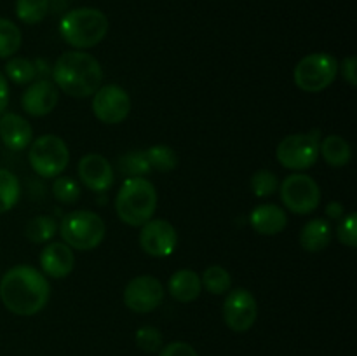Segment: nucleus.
Listing matches in <instances>:
<instances>
[{
    "instance_id": "nucleus-1",
    "label": "nucleus",
    "mask_w": 357,
    "mask_h": 356,
    "mask_svg": "<svg viewBox=\"0 0 357 356\" xmlns=\"http://www.w3.org/2000/svg\"><path fill=\"white\" fill-rule=\"evenodd\" d=\"M51 285L44 272L31 265H14L0 279V300L17 316H33L49 302Z\"/></svg>"
},
{
    "instance_id": "nucleus-2",
    "label": "nucleus",
    "mask_w": 357,
    "mask_h": 356,
    "mask_svg": "<svg viewBox=\"0 0 357 356\" xmlns=\"http://www.w3.org/2000/svg\"><path fill=\"white\" fill-rule=\"evenodd\" d=\"M52 82L72 98L93 96L103 82V68L89 52L66 51L52 66Z\"/></svg>"
},
{
    "instance_id": "nucleus-3",
    "label": "nucleus",
    "mask_w": 357,
    "mask_h": 356,
    "mask_svg": "<svg viewBox=\"0 0 357 356\" xmlns=\"http://www.w3.org/2000/svg\"><path fill=\"white\" fill-rule=\"evenodd\" d=\"M157 208V191L150 180L131 177L121 185L115 198L119 218L131 227H142L152 220Z\"/></svg>"
},
{
    "instance_id": "nucleus-4",
    "label": "nucleus",
    "mask_w": 357,
    "mask_h": 356,
    "mask_svg": "<svg viewBox=\"0 0 357 356\" xmlns=\"http://www.w3.org/2000/svg\"><path fill=\"white\" fill-rule=\"evenodd\" d=\"M59 34L72 47L84 51L100 44L108 34V17L103 10L94 7L72 9L61 17Z\"/></svg>"
},
{
    "instance_id": "nucleus-5",
    "label": "nucleus",
    "mask_w": 357,
    "mask_h": 356,
    "mask_svg": "<svg viewBox=\"0 0 357 356\" xmlns=\"http://www.w3.org/2000/svg\"><path fill=\"white\" fill-rule=\"evenodd\" d=\"M63 243L80 251H89L100 246L107 236V223L98 213L89 209H75L66 213L59 223Z\"/></svg>"
},
{
    "instance_id": "nucleus-6",
    "label": "nucleus",
    "mask_w": 357,
    "mask_h": 356,
    "mask_svg": "<svg viewBox=\"0 0 357 356\" xmlns=\"http://www.w3.org/2000/svg\"><path fill=\"white\" fill-rule=\"evenodd\" d=\"M28 161L38 177L56 178L68 166L70 150L65 140L59 136L42 135L30 143Z\"/></svg>"
},
{
    "instance_id": "nucleus-7",
    "label": "nucleus",
    "mask_w": 357,
    "mask_h": 356,
    "mask_svg": "<svg viewBox=\"0 0 357 356\" xmlns=\"http://www.w3.org/2000/svg\"><path fill=\"white\" fill-rule=\"evenodd\" d=\"M338 75V61L328 52H312L300 59L293 72L298 89L305 93H321L335 82Z\"/></svg>"
},
{
    "instance_id": "nucleus-8",
    "label": "nucleus",
    "mask_w": 357,
    "mask_h": 356,
    "mask_svg": "<svg viewBox=\"0 0 357 356\" xmlns=\"http://www.w3.org/2000/svg\"><path fill=\"white\" fill-rule=\"evenodd\" d=\"M321 131L312 129L309 133H295L281 140L275 150V157L281 166L293 171L309 170L319 157Z\"/></svg>"
},
{
    "instance_id": "nucleus-9",
    "label": "nucleus",
    "mask_w": 357,
    "mask_h": 356,
    "mask_svg": "<svg viewBox=\"0 0 357 356\" xmlns=\"http://www.w3.org/2000/svg\"><path fill=\"white\" fill-rule=\"evenodd\" d=\"M281 199L286 208L296 215L316 212L321 202V188L312 177L293 173L281 184Z\"/></svg>"
},
{
    "instance_id": "nucleus-10",
    "label": "nucleus",
    "mask_w": 357,
    "mask_h": 356,
    "mask_svg": "<svg viewBox=\"0 0 357 356\" xmlns=\"http://www.w3.org/2000/svg\"><path fill=\"white\" fill-rule=\"evenodd\" d=\"M93 112L105 124H121L131 112V96L117 84L101 86L93 94Z\"/></svg>"
},
{
    "instance_id": "nucleus-11",
    "label": "nucleus",
    "mask_w": 357,
    "mask_h": 356,
    "mask_svg": "<svg viewBox=\"0 0 357 356\" xmlns=\"http://www.w3.org/2000/svg\"><path fill=\"white\" fill-rule=\"evenodd\" d=\"M258 318V304L253 293L246 288H236L227 293L223 302V320L232 332L243 334L255 325Z\"/></svg>"
},
{
    "instance_id": "nucleus-12",
    "label": "nucleus",
    "mask_w": 357,
    "mask_h": 356,
    "mask_svg": "<svg viewBox=\"0 0 357 356\" xmlns=\"http://www.w3.org/2000/svg\"><path fill=\"white\" fill-rule=\"evenodd\" d=\"M164 286L155 276H136L128 283L124 290V304L138 314L152 313L162 304Z\"/></svg>"
},
{
    "instance_id": "nucleus-13",
    "label": "nucleus",
    "mask_w": 357,
    "mask_h": 356,
    "mask_svg": "<svg viewBox=\"0 0 357 356\" xmlns=\"http://www.w3.org/2000/svg\"><path fill=\"white\" fill-rule=\"evenodd\" d=\"M178 243V234L173 223L164 218L149 220L142 225L139 232V246L150 257H167L174 251Z\"/></svg>"
},
{
    "instance_id": "nucleus-14",
    "label": "nucleus",
    "mask_w": 357,
    "mask_h": 356,
    "mask_svg": "<svg viewBox=\"0 0 357 356\" xmlns=\"http://www.w3.org/2000/svg\"><path fill=\"white\" fill-rule=\"evenodd\" d=\"M59 100V89L49 79L33 80L21 96L23 110L31 117H44L51 114Z\"/></svg>"
},
{
    "instance_id": "nucleus-15",
    "label": "nucleus",
    "mask_w": 357,
    "mask_h": 356,
    "mask_svg": "<svg viewBox=\"0 0 357 356\" xmlns=\"http://www.w3.org/2000/svg\"><path fill=\"white\" fill-rule=\"evenodd\" d=\"M79 178L89 191L105 192L112 188L115 180L114 168L101 154H87L79 161Z\"/></svg>"
},
{
    "instance_id": "nucleus-16",
    "label": "nucleus",
    "mask_w": 357,
    "mask_h": 356,
    "mask_svg": "<svg viewBox=\"0 0 357 356\" xmlns=\"http://www.w3.org/2000/svg\"><path fill=\"white\" fill-rule=\"evenodd\" d=\"M40 267L44 276L61 279L66 278L75 267L73 250L65 243H49L40 251Z\"/></svg>"
},
{
    "instance_id": "nucleus-17",
    "label": "nucleus",
    "mask_w": 357,
    "mask_h": 356,
    "mask_svg": "<svg viewBox=\"0 0 357 356\" xmlns=\"http://www.w3.org/2000/svg\"><path fill=\"white\" fill-rule=\"evenodd\" d=\"M0 140L9 150H24L33 142V129L26 119L9 112L0 117Z\"/></svg>"
},
{
    "instance_id": "nucleus-18",
    "label": "nucleus",
    "mask_w": 357,
    "mask_h": 356,
    "mask_svg": "<svg viewBox=\"0 0 357 356\" xmlns=\"http://www.w3.org/2000/svg\"><path fill=\"white\" fill-rule=\"evenodd\" d=\"M250 223L261 236H275L281 234L288 225L286 212L278 205H261L251 212Z\"/></svg>"
},
{
    "instance_id": "nucleus-19",
    "label": "nucleus",
    "mask_w": 357,
    "mask_h": 356,
    "mask_svg": "<svg viewBox=\"0 0 357 356\" xmlns=\"http://www.w3.org/2000/svg\"><path fill=\"white\" fill-rule=\"evenodd\" d=\"M167 290H169L171 297L181 304L194 302L199 299L202 292L201 276L192 269H180L174 272L167 283Z\"/></svg>"
},
{
    "instance_id": "nucleus-20",
    "label": "nucleus",
    "mask_w": 357,
    "mask_h": 356,
    "mask_svg": "<svg viewBox=\"0 0 357 356\" xmlns=\"http://www.w3.org/2000/svg\"><path fill=\"white\" fill-rule=\"evenodd\" d=\"M331 243V225L324 218H312L300 230V244L307 251H323Z\"/></svg>"
},
{
    "instance_id": "nucleus-21",
    "label": "nucleus",
    "mask_w": 357,
    "mask_h": 356,
    "mask_svg": "<svg viewBox=\"0 0 357 356\" xmlns=\"http://www.w3.org/2000/svg\"><path fill=\"white\" fill-rule=\"evenodd\" d=\"M319 154L330 166L344 168L351 163L352 149L345 138L338 135H330L319 143Z\"/></svg>"
},
{
    "instance_id": "nucleus-22",
    "label": "nucleus",
    "mask_w": 357,
    "mask_h": 356,
    "mask_svg": "<svg viewBox=\"0 0 357 356\" xmlns=\"http://www.w3.org/2000/svg\"><path fill=\"white\" fill-rule=\"evenodd\" d=\"M21 185L13 171L0 168V213H6L17 205Z\"/></svg>"
},
{
    "instance_id": "nucleus-23",
    "label": "nucleus",
    "mask_w": 357,
    "mask_h": 356,
    "mask_svg": "<svg viewBox=\"0 0 357 356\" xmlns=\"http://www.w3.org/2000/svg\"><path fill=\"white\" fill-rule=\"evenodd\" d=\"M201 283L213 295H225L232 288V276L222 265H211L202 272Z\"/></svg>"
},
{
    "instance_id": "nucleus-24",
    "label": "nucleus",
    "mask_w": 357,
    "mask_h": 356,
    "mask_svg": "<svg viewBox=\"0 0 357 356\" xmlns=\"http://www.w3.org/2000/svg\"><path fill=\"white\" fill-rule=\"evenodd\" d=\"M146 161H149L150 168L152 170L160 171V173H167V171L176 170L178 166V156L174 152V149H171L169 145H153L149 150H145Z\"/></svg>"
},
{
    "instance_id": "nucleus-25",
    "label": "nucleus",
    "mask_w": 357,
    "mask_h": 356,
    "mask_svg": "<svg viewBox=\"0 0 357 356\" xmlns=\"http://www.w3.org/2000/svg\"><path fill=\"white\" fill-rule=\"evenodd\" d=\"M21 30L10 20L0 17V58H10L21 47Z\"/></svg>"
},
{
    "instance_id": "nucleus-26",
    "label": "nucleus",
    "mask_w": 357,
    "mask_h": 356,
    "mask_svg": "<svg viewBox=\"0 0 357 356\" xmlns=\"http://www.w3.org/2000/svg\"><path fill=\"white\" fill-rule=\"evenodd\" d=\"M37 73V63L28 58H10L6 63V79L13 80L14 84H31Z\"/></svg>"
},
{
    "instance_id": "nucleus-27",
    "label": "nucleus",
    "mask_w": 357,
    "mask_h": 356,
    "mask_svg": "<svg viewBox=\"0 0 357 356\" xmlns=\"http://www.w3.org/2000/svg\"><path fill=\"white\" fill-rule=\"evenodd\" d=\"M58 232V223L52 216L38 215L26 225V237L31 243H47Z\"/></svg>"
},
{
    "instance_id": "nucleus-28",
    "label": "nucleus",
    "mask_w": 357,
    "mask_h": 356,
    "mask_svg": "<svg viewBox=\"0 0 357 356\" xmlns=\"http://www.w3.org/2000/svg\"><path fill=\"white\" fill-rule=\"evenodd\" d=\"M49 0H17L16 14L23 23L37 24L47 16Z\"/></svg>"
},
{
    "instance_id": "nucleus-29",
    "label": "nucleus",
    "mask_w": 357,
    "mask_h": 356,
    "mask_svg": "<svg viewBox=\"0 0 357 356\" xmlns=\"http://www.w3.org/2000/svg\"><path fill=\"white\" fill-rule=\"evenodd\" d=\"M119 170L126 177H145L146 173L152 171L149 161H146L145 150L143 152H128L119 159Z\"/></svg>"
},
{
    "instance_id": "nucleus-30",
    "label": "nucleus",
    "mask_w": 357,
    "mask_h": 356,
    "mask_svg": "<svg viewBox=\"0 0 357 356\" xmlns=\"http://www.w3.org/2000/svg\"><path fill=\"white\" fill-rule=\"evenodd\" d=\"M52 195L63 205H75L80 199V187L73 178L56 177L52 181Z\"/></svg>"
},
{
    "instance_id": "nucleus-31",
    "label": "nucleus",
    "mask_w": 357,
    "mask_h": 356,
    "mask_svg": "<svg viewBox=\"0 0 357 356\" xmlns=\"http://www.w3.org/2000/svg\"><path fill=\"white\" fill-rule=\"evenodd\" d=\"M135 341L138 344V348L145 353H157L162 348V334H160L159 328L150 327V325H145V327L138 328L135 335Z\"/></svg>"
},
{
    "instance_id": "nucleus-32",
    "label": "nucleus",
    "mask_w": 357,
    "mask_h": 356,
    "mask_svg": "<svg viewBox=\"0 0 357 356\" xmlns=\"http://www.w3.org/2000/svg\"><path fill=\"white\" fill-rule=\"evenodd\" d=\"M251 188L257 198H268L278 191V177L268 170H258L251 177Z\"/></svg>"
},
{
    "instance_id": "nucleus-33",
    "label": "nucleus",
    "mask_w": 357,
    "mask_h": 356,
    "mask_svg": "<svg viewBox=\"0 0 357 356\" xmlns=\"http://www.w3.org/2000/svg\"><path fill=\"white\" fill-rule=\"evenodd\" d=\"M337 236L342 244L349 248L357 246V215L349 213L347 216H342L340 223L337 227Z\"/></svg>"
},
{
    "instance_id": "nucleus-34",
    "label": "nucleus",
    "mask_w": 357,
    "mask_h": 356,
    "mask_svg": "<svg viewBox=\"0 0 357 356\" xmlns=\"http://www.w3.org/2000/svg\"><path fill=\"white\" fill-rule=\"evenodd\" d=\"M159 356H199V355L197 351L188 344V342L176 341V342H169V344H166L164 348H160Z\"/></svg>"
},
{
    "instance_id": "nucleus-35",
    "label": "nucleus",
    "mask_w": 357,
    "mask_h": 356,
    "mask_svg": "<svg viewBox=\"0 0 357 356\" xmlns=\"http://www.w3.org/2000/svg\"><path fill=\"white\" fill-rule=\"evenodd\" d=\"M338 70H342V77H344V80L349 84V86H352V87L357 86V59H356V56H347V58H344V61L338 65Z\"/></svg>"
},
{
    "instance_id": "nucleus-36",
    "label": "nucleus",
    "mask_w": 357,
    "mask_h": 356,
    "mask_svg": "<svg viewBox=\"0 0 357 356\" xmlns=\"http://www.w3.org/2000/svg\"><path fill=\"white\" fill-rule=\"evenodd\" d=\"M9 105V82H7L6 75L0 72V114H3Z\"/></svg>"
},
{
    "instance_id": "nucleus-37",
    "label": "nucleus",
    "mask_w": 357,
    "mask_h": 356,
    "mask_svg": "<svg viewBox=\"0 0 357 356\" xmlns=\"http://www.w3.org/2000/svg\"><path fill=\"white\" fill-rule=\"evenodd\" d=\"M326 215L330 216L331 220H340L344 216V205L338 201L328 202L326 206Z\"/></svg>"
}]
</instances>
